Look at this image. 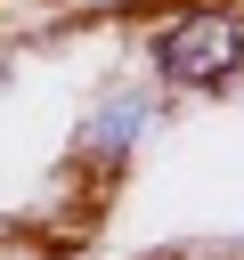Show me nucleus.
Masks as SVG:
<instances>
[{"instance_id": "obj_1", "label": "nucleus", "mask_w": 244, "mask_h": 260, "mask_svg": "<svg viewBox=\"0 0 244 260\" xmlns=\"http://www.w3.org/2000/svg\"><path fill=\"white\" fill-rule=\"evenodd\" d=\"M155 65L171 81H220L228 65H244V24L220 8H187L155 32Z\"/></svg>"}, {"instance_id": "obj_2", "label": "nucleus", "mask_w": 244, "mask_h": 260, "mask_svg": "<svg viewBox=\"0 0 244 260\" xmlns=\"http://www.w3.org/2000/svg\"><path fill=\"white\" fill-rule=\"evenodd\" d=\"M138 122H146V98H114V106H98L89 138L98 146H122V138H138Z\"/></svg>"}]
</instances>
